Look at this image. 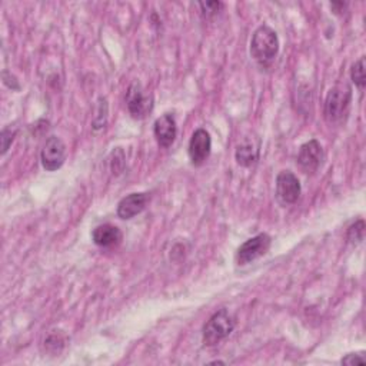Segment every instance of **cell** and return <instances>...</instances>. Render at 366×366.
<instances>
[{
	"label": "cell",
	"instance_id": "44dd1931",
	"mask_svg": "<svg viewBox=\"0 0 366 366\" xmlns=\"http://www.w3.org/2000/svg\"><path fill=\"white\" fill-rule=\"evenodd\" d=\"M346 8H348V4H343V2H333V4H331V9L336 15H341L342 12H345Z\"/></svg>",
	"mask_w": 366,
	"mask_h": 366
},
{
	"label": "cell",
	"instance_id": "30bf717a",
	"mask_svg": "<svg viewBox=\"0 0 366 366\" xmlns=\"http://www.w3.org/2000/svg\"><path fill=\"white\" fill-rule=\"evenodd\" d=\"M155 138L162 148H169L173 145L177 135L176 119L172 113H165L155 120L153 125Z\"/></svg>",
	"mask_w": 366,
	"mask_h": 366
},
{
	"label": "cell",
	"instance_id": "ffe728a7",
	"mask_svg": "<svg viewBox=\"0 0 366 366\" xmlns=\"http://www.w3.org/2000/svg\"><path fill=\"white\" fill-rule=\"evenodd\" d=\"M4 83H5L8 88L13 89V90H19V89H20V86H19L16 78H15L12 73L6 72V71L4 72Z\"/></svg>",
	"mask_w": 366,
	"mask_h": 366
},
{
	"label": "cell",
	"instance_id": "d6986e66",
	"mask_svg": "<svg viewBox=\"0 0 366 366\" xmlns=\"http://www.w3.org/2000/svg\"><path fill=\"white\" fill-rule=\"evenodd\" d=\"M342 365H348V366H353V365H365L366 363V358H365V353L360 352V353H349L346 355L342 360H341Z\"/></svg>",
	"mask_w": 366,
	"mask_h": 366
},
{
	"label": "cell",
	"instance_id": "7a4b0ae2",
	"mask_svg": "<svg viewBox=\"0 0 366 366\" xmlns=\"http://www.w3.org/2000/svg\"><path fill=\"white\" fill-rule=\"evenodd\" d=\"M235 329V319L226 309H220L211 317L203 326V343L215 346L225 341Z\"/></svg>",
	"mask_w": 366,
	"mask_h": 366
},
{
	"label": "cell",
	"instance_id": "52a82bcc",
	"mask_svg": "<svg viewBox=\"0 0 366 366\" xmlns=\"http://www.w3.org/2000/svg\"><path fill=\"white\" fill-rule=\"evenodd\" d=\"M40 160L47 172H54L62 167L66 160V145L64 141L57 136H50L43 145Z\"/></svg>",
	"mask_w": 366,
	"mask_h": 366
},
{
	"label": "cell",
	"instance_id": "9a60e30c",
	"mask_svg": "<svg viewBox=\"0 0 366 366\" xmlns=\"http://www.w3.org/2000/svg\"><path fill=\"white\" fill-rule=\"evenodd\" d=\"M107 120V102L105 98H100L98 102V109H96V116L93 119V129L99 131L105 128Z\"/></svg>",
	"mask_w": 366,
	"mask_h": 366
},
{
	"label": "cell",
	"instance_id": "6da1fadb",
	"mask_svg": "<svg viewBox=\"0 0 366 366\" xmlns=\"http://www.w3.org/2000/svg\"><path fill=\"white\" fill-rule=\"evenodd\" d=\"M279 53V39L276 32L268 25L259 26L251 40V56L261 66H269Z\"/></svg>",
	"mask_w": 366,
	"mask_h": 366
},
{
	"label": "cell",
	"instance_id": "277c9868",
	"mask_svg": "<svg viewBox=\"0 0 366 366\" xmlns=\"http://www.w3.org/2000/svg\"><path fill=\"white\" fill-rule=\"evenodd\" d=\"M350 100H352V90L348 85L333 86L328 92V96L325 100V110H324L325 119L331 122V124L341 120L348 112Z\"/></svg>",
	"mask_w": 366,
	"mask_h": 366
},
{
	"label": "cell",
	"instance_id": "8992f818",
	"mask_svg": "<svg viewBox=\"0 0 366 366\" xmlns=\"http://www.w3.org/2000/svg\"><path fill=\"white\" fill-rule=\"evenodd\" d=\"M324 158L325 155L322 145L317 139H312L300 146L296 162L303 173L314 175L322 166Z\"/></svg>",
	"mask_w": 366,
	"mask_h": 366
},
{
	"label": "cell",
	"instance_id": "9c48e42d",
	"mask_svg": "<svg viewBox=\"0 0 366 366\" xmlns=\"http://www.w3.org/2000/svg\"><path fill=\"white\" fill-rule=\"evenodd\" d=\"M189 159L196 167L202 166L211 156L212 139L206 129H198L194 132L189 142Z\"/></svg>",
	"mask_w": 366,
	"mask_h": 366
},
{
	"label": "cell",
	"instance_id": "5b68a950",
	"mask_svg": "<svg viewBox=\"0 0 366 366\" xmlns=\"http://www.w3.org/2000/svg\"><path fill=\"white\" fill-rule=\"evenodd\" d=\"M126 106L134 119H145L153 109V98L139 82H135L126 92Z\"/></svg>",
	"mask_w": 366,
	"mask_h": 366
},
{
	"label": "cell",
	"instance_id": "e0dca14e",
	"mask_svg": "<svg viewBox=\"0 0 366 366\" xmlns=\"http://www.w3.org/2000/svg\"><path fill=\"white\" fill-rule=\"evenodd\" d=\"M199 8H201L203 16L211 18L220 12V9L223 8V4L222 2H201Z\"/></svg>",
	"mask_w": 366,
	"mask_h": 366
},
{
	"label": "cell",
	"instance_id": "3957f363",
	"mask_svg": "<svg viewBox=\"0 0 366 366\" xmlns=\"http://www.w3.org/2000/svg\"><path fill=\"white\" fill-rule=\"evenodd\" d=\"M272 245V237L268 233H259L247 242H243L236 251V264L239 266H245L256 259L265 256Z\"/></svg>",
	"mask_w": 366,
	"mask_h": 366
},
{
	"label": "cell",
	"instance_id": "ac0fdd59",
	"mask_svg": "<svg viewBox=\"0 0 366 366\" xmlns=\"http://www.w3.org/2000/svg\"><path fill=\"white\" fill-rule=\"evenodd\" d=\"M15 135L16 132L12 131V128H5L2 131V135H0V141H2V155H5L9 150V146L12 145Z\"/></svg>",
	"mask_w": 366,
	"mask_h": 366
},
{
	"label": "cell",
	"instance_id": "ba28073f",
	"mask_svg": "<svg viewBox=\"0 0 366 366\" xmlns=\"http://www.w3.org/2000/svg\"><path fill=\"white\" fill-rule=\"evenodd\" d=\"M302 194L300 182L290 170H282L276 176V198L282 205H293Z\"/></svg>",
	"mask_w": 366,
	"mask_h": 366
},
{
	"label": "cell",
	"instance_id": "7c38bea8",
	"mask_svg": "<svg viewBox=\"0 0 366 366\" xmlns=\"http://www.w3.org/2000/svg\"><path fill=\"white\" fill-rule=\"evenodd\" d=\"M92 239L95 242V245H98L99 248H114L120 245L122 239H124V235H122L117 226L105 223L93 229Z\"/></svg>",
	"mask_w": 366,
	"mask_h": 366
},
{
	"label": "cell",
	"instance_id": "4fadbf2b",
	"mask_svg": "<svg viewBox=\"0 0 366 366\" xmlns=\"http://www.w3.org/2000/svg\"><path fill=\"white\" fill-rule=\"evenodd\" d=\"M237 165L243 167H251L254 166L259 159V148L252 141H243L235 153Z\"/></svg>",
	"mask_w": 366,
	"mask_h": 366
},
{
	"label": "cell",
	"instance_id": "8fae6325",
	"mask_svg": "<svg viewBox=\"0 0 366 366\" xmlns=\"http://www.w3.org/2000/svg\"><path fill=\"white\" fill-rule=\"evenodd\" d=\"M149 202V195L145 192L131 194L122 199L117 205V216L124 220L132 219L136 215L142 213Z\"/></svg>",
	"mask_w": 366,
	"mask_h": 366
},
{
	"label": "cell",
	"instance_id": "2e32d148",
	"mask_svg": "<svg viewBox=\"0 0 366 366\" xmlns=\"http://www.w3.org/2000/svg\"><path fill=\"white\" fill-rule=\"evenodd\" d=\"M363 233H365V222L358 220L348 229V240L352 243V245H358V243L363 240Z\"/></svg>",
	"mask_w": 366,
	"mask_h": 366
},
{
	"label": "cell",
	"instance_id": "5bb4252c",
	"mask_svg": "<svg viewBox=\"0 0 366 366\" xmlns=\"http://www.w3.org/2000/svg\"><path fill=\"white\" fill-rule=\"evenodd\" d=\"M350 78H352V82L355 83V86H358L360 90L365 88V85H366V78H365V57H360L359 60H356V62L352 65Z\"/></svg>",
	"mask_w": 366,
	"mask_h": 366
}]
</instances>
